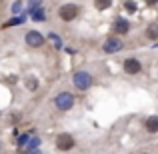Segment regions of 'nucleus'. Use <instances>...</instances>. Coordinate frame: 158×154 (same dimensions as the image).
<instances>
[{"mask_svg": "<svg viewBox=\"0 0 158 154\" xmlns=\"http://www.w3.org/2000/svg\"><path fill=\"white\" fill-rule=\"evenodd\" d=\"M54 104H56V108H60V110H70L72 104H74V96L70 92H60L54 98Z\"/></svg>", "mask_w": 158, "mask_h": 154, "instance_id": "f257e3e1", "label": "nucleus"}, {"mask_svg": "<svg viewBox=\"0 0 158 154\" xmlns=\"http://www.w3.org/2000/svg\"><path fill=\"white\" fill-rule=\"evenodd\" d=\"M90 84H92V76L88 72H76L74 74V86L76 88L86 90V88H90Z\"/></svg>", "mask_w": 158, "mask_h": 154, "instance_id": "f03ea898", "label": "nucleus"}, {"mask_svg": "<svg viewBox=\"0 0 158 154\" xmlns=\"http://www.w3.org/2000/svg\"><path fill=\"white\" fill-rule=\"evenodd\" d=\"M56 148L58 150H62V152H66V150H72L74 148V138L70 134H58V138H56Z\"/></svg>", "mask_w": 158, "mask_h": 154, "instance_id": "7ed1b4c3", "label": "nucleus"}, {"mask_svg": "<svg viewBox=\"0 0 158 154\" xmlns=\"http://www.w3.org/2000/svg\"><path fill=\"white\" fill-rule=\"evenodd\" d=\"M78 6L76 4H64V6L60 8V18L62 20H66V22H70V20H74L78 16Z\"/></svg>", "mask_w": 158, "mask_h": 154, "instance_id": "20e7f679", "label": "nucleus"}, {"mask_svg": "<svg viewBox=\"0 0 158 154\" xmlns=\"http://www.w3.org/2000/svg\"><path fill=\"white\" fill-rule=\"evenodd\" d=\"M26 42H28V46L38 48V46H42V44H44V36L40 34V32H36V30H30L26 34Z\"/></svg>", "mask_w": 158, "mask_h": 154, "instance_id": "39448f33", "label": "nucleus"}, {"mask_svg": "<svg viewBox=\"0 0 158 154\" xmlns=\"http://www.w3.org/2000/svg\"><path fill=\"white\" fill-rule=\"evenodd\" d=\"M122 48V40L118 38V36H110V38L104 42V52H116V50H120Z\"/></svg>", "mask_w": 158, "mask_h": 154, "instance_id": "423d86ee", "label": "nucleus"}, {"mask_svg": "<svg viewBox=\"0 0 158 154\" xmlns=\"http://www.w3.org/2000/svg\"><path fill=\"white\" fill-rule=\"evenodd\" d=\"M140 62L138 60H134V58H128V60H124V70H126L128 74H136V72H140Z\"/></svg>", "mask_w": 158, "mask_h": 154, "instance_id": "0eeeda50", "label": "nucleus"}, {"mask_svg": "<svg viewBox=\"0 0 158 154\" xmlns=\"http://www.w3.org/2000/svg\"><path fill=\"white\" fill-rule=\"evenodd\" d=\"M128 30H130L128 20H124V18H118V20H116V24H114V32H116V34H126Z\"/></svg>", "mask_w": 158, "mask_h": 154, "instance_id": "6e6552de", "label": "nucleus"}, {"mask_svg": "<svg viewBox=\"0 0 158 154\" xmlns=\"http://www.w3.org/2000/svg\"><path fill=\"white\" fill-rule=\"evenodd\" d=\"M146 130L148 132H158V116H150L146 120Z\"/></svg>", "mask_w": 158, "mask_h": 154, "instance_id": "1a4fd4ad", "label": "nucleus"}, {"mask_svg": "<svg viewBox=\"0 0 158 154\" xmlns=\"http://www.w3.org/2000/svg\"><path fill=\"white\" fill-rule=\"evenodd\" d=\"M146 36H148L150 40H158V22L150 24V26L146 28Z\"/></svg>", "mask_w": 158, "mask_h": 154, "instance_id": "9d476101", "label": "nucleus"}, {"mask_svg": "<svg viewBox=\"0 0 158 154\" xmlns=\"http://www.w3.org/2000/svg\"><path fill=\"white\" fill-rule=\"evenodd\" d=\"M110 4H112V0H94V6H96L98 10H106Z\"/></svg>", "mask_w": 158, "mask_h": 154, "instance_id": "9b49d317", "label": "nucleus"}, {"mask_svg": "<svg viewBox=\"0 0 158 154\" xmlns=\"http://www.w3.org/2000/svg\"><path fill=\"white\" fill-rule=\"evenodd\" d=\"M28 88H30V90H36V88H38V80H36V78H28Z\"/></svg>", "mask_w": 158, "mask_h": 154, "instance_id": "f8f14e48", "label": "nucleus"}, {"mask_svg": "<svg viewBox=\"0 0 158 154\" xmlns=\"http://www.w3.org/2000/svg\"><path fill=\"white\" fill-rule=\"evenodd\" d=\"M124 8H126L128 12H134L136 10V4L132 2V0H126V2H124Z\"/></svg>", "mask_w": 158, "mask_h": 154, "instance_id": "ddd939ff", "label": "nucleus"}, {"mask_svg": "<svg viewBox=\"0 0 158 154\" xmlns=\"http://www.w3.org/2000/svg\"><path fill=\"white\" fill-rule=\"evenodd\" d=\"M20 22H24V20H22V18H12L10 22L6 24V26H12V24H20Z\"/></svg>", "mask_w": 158, "mask_h": 154, "instance_id": "4468645a", "label": "nucleus"}, {"mask_svg": "<svg viewBox=\"0 0 158 154\" xmlns=\"http://www.w3.org/2000/svg\"><path fill=\"white\" fill-rule=\"evenodd\" d=\"M32 14H34V16H36L38 20H44V14H42L40 10H32Z\"/></svg>", "mask_w": 158, "mask_h": 154, "instance_id": "2eb2a0df", "label": "nucleus"}, {"mask_svg": "<svg viewBox=\"0 0 158 154\" xmlns=\"http://www.w3.org/2000/svg\"><path fill=\"white\" fill-rule=\"evenodd\" d=\"M30 2H32V8H36V6H38V2H40V0H30Z\"/></svg>", "mask_w": 158, "mask_h": 154, "instance_id": "dca6fc26", "label": "nucleus"}, {"mask_svg": "<svg viewBox=\"0 0 158 154\" xmlns=\"http://www.w3.org/2000/svg\"><path fill=\"white\" fill-rule=\"evenodd\" d=\"M158 0H146V4H156Z\"/></svg>", "mask_w": 158, "mask_h": 154, "instance_id": "f3484780", "label": "nucleus"}]
</instances>
